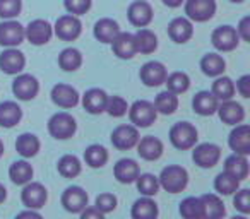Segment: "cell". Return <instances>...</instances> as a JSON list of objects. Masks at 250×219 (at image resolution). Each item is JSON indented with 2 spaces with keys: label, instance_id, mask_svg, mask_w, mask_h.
<instances>
[{
  "label": "cell",
  "instance_id": "cell-36",
  "mask_svg": "<svg viewBox=\"0 0 250 219\" xmlns=\"http://www.w3.org/2000/svg\"><path fill=\"white\" fill-rule=\"evenodd\" d=\"M136 38V46L137 52L141 53H153L158 48V40L156 35L149 29H139V31L134 35Z\"/></svg>",
  "mask_w": 250,
  "mask_h": 219
},
{
  "label": "cell",
  "instance_id": "cell-44",
  "mask_svg": "<svg viewBox=\"0 0 250 219\" xmlns=\"http://www.w3.org/2000/svg\"><path fill=\"white\" fill-rule=\"evenodd\" d=\"M180 214L185 219H201L202 218V205L199 197H187L180 204Z\"/></svg>",
  "mask_w": 250,
  "mask_h": 219
},
{
  "label": "cell",
  "instance_id": "cell-17",
  "mask_svg": "<svg viewBox=\"0 0 250 219\" xmlns=\"http://www.w3.org/2000/svg\"><path fill=\"white\" fill-rule=\"evenodd\" d=\"M22 204L29 209H40L46 202V188L42 183H29L22 190Z\"/></svg>",
  "mask_w": 250,
  "mask_h": 219
},
{
  "label": "cell",
  "instance_id": "cell-29",
  "mask_svg": "<svg viewBox=\"0 0 250 219\" xmlns=\"http://www.w3.org/2000/svg\"><path fill=\"white\" fill-rule=\"evenodd\" d=\"M106 100H108V96L103 89H89V91H86V94H84L83 104L89 113L98 115V113L104 112Z\"/></svg>",
  "mask_w": 250,
  "mask_h": 219
},
{
  "label": "cell",
  "instance_id": "cell-6",
  "mask_svg": "<svg viewBox=\"0 0 250 219\" xmlns=\"http://www.w3.org/2000/svg\"><path fill=\"white\" fill-rule=\"evenodd\" d=\"M238 33L231 26H221V28L214 29L211 36L212 45L219 52H231V50H235L236 45H238Z\"/></svg>",
  "mask_w": 250,
  "mask_h": 219
},
{
  "label": "cell",
  "instance_id": "cell-49",
  "mask_svg": "<svg viewBox=\"0 0 250 219\" xmlns=\"http://www.w3.org/2000/svg\"><path fill=\"white\" fill-rule=\"evenodd\" d=\"M233 204L243 214H249L250 212V192L247 188H242V190L236 192L235 199H233Z\"/></svg>",
  "mask_w": 250,
  "mask_h": 219
},
{
  "label": "cell",
  "instance_id": "cell-1",
  "mask_svg": "<svg viewBox=\"0 0 250 219\" xmlns=\"http://www.w3.org/2000/svg\"><path fill=\"white\" fill-rule=\"evenodd\" d=\"M160 185L170 194H178L182 192L188 183V173L185 168L177 166V164H171V166H167L163 171H161L160 178H158Z\"/></svg>",
  "mask_w": 250,
  "mask_h": 219
},
{
  "label": "cell",
  "instance_id": "cell-53",
  "mask_svg": "<svg viewBox=\"0 0 250 219\" xmlns=\"http://www.w3.org/2000/svg\"><path fill=\"white\" fill-rule=\"evenodd\" d=\"M163 2H165V5H168V7H180L184 0H163Z\"/></svg>",
  "mask_w": 250,
  "mask_h": 219
},
{
  "label": "cell",
  "instance_id": "cell-47",
  "mask_svg": "<svg viewBox=\"0 0 250 219\" xmlns=\"http://www.w3.org/2000/svg\"><path fill=\"white\" fill-rule=\"evenodd\" d=\"M94 207H96L98 211L103 212V214H108V212H111L115 207H117V197H115L113 194L104 192V194H101L96 197V205H94Z\"/></svg>",
  "mask_w": 250,
  "mask_h": 219
},
{
  "label": "cell",
  "instance_id": "cell-20",
  "mask_svg": "<svg viewBox=\"0 0 250 219\" xmlns=\"http://www.w3.org/2000/svg\"><path fill=\"white\" fill-rule=\"evenodd\" d=\"M26 65V59L19 50L9 48L0 55V69L5 74H19Z\"/></svg>",
  "mask_w": 250,
  "mask_h": 219
},
{
  "label": "cell",
  "instance_id": "cell-56",
  "mask_svg": "<svg viewBox=\"0 0 250 219\" xmlns=\"http://www.w3.org/2000/svg\"><path fill=\"white\" fill-rule=\"evenodd\" d=\"M2 154H4V144H2V140H0V158H2Z\"/></svg>",
  "mask_w": 250,
  "mask_h": 219
},
{
  "label": "cell",
  "instance_id": "cell-35",
  "mask_svg": "<svg viewBox=\"0 0 250 219\" xmlns=\"http://www.w3.org/2000/svg\"><path fill=\"white\" fill-rule=\"evenodd\" d=\"M154 108L156 112L163 113V115H171L175 113V110L178 108V98L175 93L171 91H165V93H160L154 100Z\"/></svg>",
  "mask_w": 250,
  "mask_h": 219
},
{
  "label": "cell",
  "instance_id": "cell-43",
  "mask_svg": "<svg viewBox=\"0 0 250 219\" xmlns=\"http://www.w3.org/2000/svg\"><path fill=\"white\" fill-rule=\"evenodd\" d=\"M137 181V188H139V192L143 195H146V197H153V195L158 194V190H160V181H158V178L154 177V175H139V177L136 178Z\"/></svg>",
  "mask_w": 250,
  "mask_h": 219
},
{
  "label": "cell",
  "instance_id": "cell-18",
  "mask_svg": "<svg viewBox=\"0 0 250 219\" xmlns=\"http://www.w3.org/2000/svg\"><path fill=\"white\" fill-rule=\"evenodd\" d=\"M52 100L60 108H74L79 103V94L69 84H57L52 89Z\"/></svg>",
  "mask_w": 250,
  "mask_h": 219
},
{
  "label": "cell",
  "instance_id": "cell-46",
  "mask_svg": "<svg viewBox=\"0 0 250 219\" xmlns=\"http://www.w3.org/2000/svg\"><path fill=\"white\" fill-rule=\"evenodd\" d=\"M21 0H0V18L12 19L21 12Z\"/></svg>",
  "mask_w": 250,
  "mask_h": 219
},
{
  "label": "cell",
  "instance_id": "cell-3",
  "mask_svg": "<svg viewBox=\"0 0 250 219\" xmlns=\"http://www.w3.org/2000/svg\"><path fill=\"white\" fill-rule=\"evenodd\" d=\"M130 122L136 127H149L156 120V108L146 100H139L129 108Z\"/></svg>",
  "mask_w": 250,
  "mask_h": 219
},
{
  "label": "cell",
  "instance_id": "cell-19",
  "mask_svg": "<svg viewBox=\"0 0 250 219\" xmlns=\"http://www.w3.org/2000/svg\"><path fill=\"white\" fill-rule=\"evenodd\" d=\"M129 21L137 28H146L151 21H153V9L147 4L146 0H139L134 2L129 7Z\"/></svg>",
  "mask_w": 250,
  "mask_h": 219
},
{
  "label": "cell",
  "instance_id": "cell-51",
  "mask_svg": "<svg viewBox=\"0 0 250 219\" xmlns=\"http://www.w3.org/2000/svg\"><path fill=\"white\" fill-rule=\"evenodd\" d=\"M236 89H238V93L242 94L243 98H249L250 96V76H243L242 79L236 82Z\"/></svg>",
  "mask_w": 250,
  "mask_h": 219
},
{
  "label": "cell",
  "instance_id": "cell-50",
  "mask_svg": "<svg viewBox=\"0 0 250 219\" xmlns=\"http://www.w3.org/2000/svg\"><path fill=\"white\" fill-rule=\"evenodd\" d=\"M236 33H238V36H242L243 41H250V18H249V16L240 21Z\"/></svg>",
  "mask_w": 250,
  "mask_h": 219
},
{
  "label": "cell",
  "instance_id": "cell-12",
  "mask_svg": "<svg viewBox=\"0 0 250 219\" xmlns=\"http://www.w3.org/2000/svg\"><path fill=\"white\" fill-rule=\"evenodd\" d=\"M192 158H194L195 164H199L201 168H212L218 164L219 158H221V149L216 144H201L195 147Z\"/></svg>",
  "mask_w": 250,
  "mask_h": 219
},
{
  "label": "cell",
  "instance_id": "cell-34",
  "mask_svg": "<svg viewBox=\"0 0 250 219\" xmlns=\"http://www.w3.org/2000/svg\"><path fill=\"white\" fill-rule=\"evenodd\" d=\"M9 177L16 185H26L33 178V168L28 161H16L9 168Z\"/></svg>",
  "mask_w": 250,
  "mask_h": 219
},
{
  "label": "cell",
  "instance_id": "cell-33",
  "mask_svg": "<svg viewBox=\"0 0 250 219\" xmlns=\"http://www.w3.org/2000/svg\"><path fill=\"white\" fill-rule=\"evenodd\" d=\"M225 60H223L221 55H216V53H209L204 59L201 60V69L206 76L209 77H218L225 72Z\"/></svg>",
  "mask_w": 250,
  "mask_h": 219
},
{
  "label": "cell",
  "instance_id": "cell-37",
  "mask_svg": "<svg viewBox=\"0 0 250 219\" xmlns=\"http://www.w3.org/2000/svg\"><path fill=\"white\" fill-rule=\"evenodd\" d=\"M81 63H83V55L76 48H65L59 57V65L67 72L77 70L81 67Z\"/></svg>",
  "mask_w": 250,
  "mask_h": 219
},
{
  "label": "cell",
  "instance_id": "cell-45",
  "mask_svg": "<svg viewBox=\"0 0 250 219\" xmlns=\"http://www.w3.org/2000/svg\"><path fill=\"white\" fill-rule=\"evenodd\" d=\"M104 110H106L111 117H124L125 113H127V110H129V106H127V101H125L124 98L111 96L106 100V106H104Z\"/></svg>",
  "mask_w": 250,
  "mask_h": 219
},
{
  "label": "cell",
  "instance_id": "cell-52",
  "mask_svg": "<svg viewBox=\"0 0 250 219\" xmlns=\"http://www.w3.org/2000/svg\"><path fill=\"white\" fill-rule=\"evenodd\" d=\"M81 216H83V219H89V218H96V219H101L103 218V212L98 211L96 207H91V209H86V211H81Z\"/></svg>",
  "mask_w": 250,
  "mask_h": 219
},
{
  "label": "cell",
  "instance_id": "cell-22",
  "mask_svg": "<svg viewBox=\"0 0 250 219\" xmlns=\"http://www.w3.org/2000/svg\"><path fill=\"white\" fill-rule=\"evenodd\" d=\"M168 35L173 40L175 43H185L192 38L194 35V28H192V22L185 18H177L170 22L168 26Z\"/></svg>",
  "mask_w": 250,
  "mask_h": 219
},
{
  "label": "cell",
  "instance_id": "cell-55",
  "mask_svg": "<svg viewBox=\"0 0 250 219\" xmlns=\"http://www.w3.org/2000/svg\"><path fill=\"white\" fill-rule=\"evenodd\" d=\"M5 197H7V190H5L4 185H0V204L5 200Z\"/></svg>",
  "mask_w": 250,
  "mask_h": 219
},
{
  "label": "cell",
  "instance_id": "cell-5",
  "mask_svg": "<svg viewBox=\"0 0 250 219\" xmlns=\"http://www.w3.org/2000/svg\"><path fill=\"white\" fill-rule=\"evenodd\" d=\"M214 0H187L185 2V14L195 22H206L214 16Z\"/></svg>",
  "mask_w": 250,
  "mask_h": 219
},
{
  "label": "cell",
  "instance_id": "cell-27",
  "mask_svg": "<svg viewBox=\"0 0 250 219\" xmlns=\"http://www.w3.org/2000/svg\"><path fill=\"white\" fill-rule=\"evenodd\" d=\"M225 171L231 177H235L238 181L245 180L249 177V161L243 154H233L228 156L225 161Z\"/></svg>",
  "mask_w": 250,
  "mask_h": 219
},
{
  "label": "cell",
  "instance_id": "cell-57",
  "mask_svg": "<svg viewBox=\"0 0 250 219\" xmlns=\"http://www.w3.org/2000/svg\"><path fill=\"white\" fill-rule=\"evenodd\" d=\"M229 2H235V4H240V2H243V0H229Z\"/></svg>",
  "mask_w": 250,
  "mask_h": 219
},
{
  "label": "cell",
  "instance_id": "cell-32",
  "mask_svg": "<svg viewBox=\"0 0 250 219\" xmlns=\"http://www.w3.org/2000/svg\"><path fill=\"white\" fill-rule=\"evenodd\" d=\"M16 149L22 158H33L40 151V140L33 134H22L16 140Z\"/></svg>",
  "mask_w": 250,
  "mask_h": 219
},
{
  "label": "cell",
  "instance_id": "cell-7",
  "mask_svg": "<svg viewBox=\"0 0 250 219\" xmlns=\"http://www.w3.org/2000/svg\"><path fill=\"white\" fill-rule=\"evenodd\" d=\"M81 31H83V24L74 14L62 16L55 22V35L63 41H72V40L79 38Z\"/></svg>",
  "mask_w": 250,
  "mask_h": 219
},
{
  "label": "cell",
  "instance_id": "cell-48",
  "mask_svg": "<svg viewBox=\"0 0 250 219\" xmlns=\"http://www.w3.org/2000/svg\"><path fill=\"white\" fill-rule=\"evenodd\" d=\"M63 4H65V9L70 12V14H86L91 7V0H63Z\"/></svg>",
  "mask_w": 250,
  "mask_h": 219
},
{
  "label": "cell",
  "instance_id": "cell-10",
  "mask_svg": "<svg viewBox=\"0 0 250 219\" xmlns=\"http://www.w3.org/2000/svg\"><path fill=\"white\" fill-rule=\"evenodd\" d=\"M137 140H139V132H137V129L132 125H120L111 134V142L120 151L132 149L137 144Z\"/></svg>",
  "mask_w": 250,
  "mask_h": 219
},
{
  "label": "cell",
  "instance_id": "cell-4",
  "mask_svg": "<svg viewBox=\"0 0 250 219\" xmlns=\"http://www.w3.org/2000/svg\"><path fill=\"white\" fill-rule=\"evenodd\" d=\"M76 120L72 119V115L62 112L55 113L48 122V130L55 139H69L76 134Z\"/></svg>",
  "mask_w": 250,
  "mask_h": 219
},
{
  "label": "cell",
  "instance_id": "cell-26",
  "mask_svg": "<svg viewBox=\"0 0 250 219\" xmlns=\"http://www.w3.org/2000/svg\"><path fill=\"white\" fill-rule=\"evenodd\" d=\"M113 173L120 183H134L139 177V164L134 159H120L115 164Z\"/></svg>",
  "mask_w": 250,
  "mask_h": 219
},
{
  "label": "cell",
  "instance_id": "cell-30",
  "mask_svg": "<svg viewBox=\"0 0 250 219\" xmlns=\"http://www.w3.org/2000/svg\"><path fill=\"white\" fill-rule=\"evenodd\" d=\"M118 33H120V28H118V24L113 19H100L96 22V26H94V36L101 43H111L118 36Z\"/></svg>",
  "mask_w": 250,
  "mask_h": 219
},
{
  "label": "cell",
  "instance_id": "cell-31",
  "mask_svg": "<svg viewBox=\"0 0 250 219\" xmlns=\"http://www.w3.org/2000/svg\"><path fill=\"white\" fill-rule=\"evenodd\" d=\"M158 216V205L149 197L139 199L132 205V218L134 219H154Z\"/></svg>",
  "mask_w": 250,
  "mask_h": 219
},
{
  "label": "cell",
  "instance_id": "cell-38",
  "mask_svg": "<svg viewBox=\"0 0 250 219\" xmlns=\"http://www.w3.org/2000/svg\"><path fill=\"white\" fill-rule=\"evenodd\" d=\"M84 159L89 164L91 168H101L106 164L108 161V153L103 146H98V144H93L86 149L84 153Z\"/></svg>",
  "mask_w": 250,
  "mask_h": 219
},
{
  "label": "cell",
  "instance_id": "cell-23",
  "mask_svg": "<svg viewBox=\"0 0 250 219\" xmlns=\"http://www.w3.org/2000/svg\"><path fill=\"white\" fill-rule=\"evenodd\" d=\"M137 153L143 159L154 161L163 154V142L156 137H144V139L137 140Z\"/></svg>",
  "mask_w": 250,
  "mask_h": 219
},
{
  "label": "cell",
  "instance_id": "cell-39",
  "mask_svg": "<svg viewBox=\"0 0 250 219\" xmlns=\"http://www.w3.org/2000/svg\"><path fill=\"white\" fill-rule=\"evenodd\" d=\"M238 187H240V181L236 180L235 177L228 175L226 171L219 173L218 177H216V180H214L216 192H219L221 195H231V194H235V192L238 190Z\"/></svg>",
  "mask_w": 250,
  "mask_h": 219
},
{
  "label": "cell",
  "instance_id": "cell-14",
  "mask_svg": "<svg viewBox=\"0 0 250 219\" xmlns=\"http://www.w3.org/2000/svg\"><path fill=\"white\" fill-rule=\"evenodd\" d=\"M141 80H143L146 86L156 87L160 84H165L167 79V67L161 62H147L141 69Z\"/></svg>",
  "mask_w": 250,
  "mask_h": 219
},
{
  "label": "cell",
  "instance_id": "cell-25",
  "mask_svg": "<svg viewBox=\"0 0 250 219\" xmlns=\"http://www.w3.org/2000/svg\"><path fill=\"white\" fill-rule=\"evenodd\" d=\"M192 106H194L195 113L202 117H209L218 110V98L209 91H201V93L195 94Z\"/></svg>",
  "mask_w": 250,
  "mask_h": 219
},
{
  "label": "cell",
  "instance_id": "cell-41",
  "mask_svg": "<svg viewBox=\"0 0 250 219\" xmlns=\"http://www.w3.org/2000/svg\"><path fill=\"white\" fill-rule=\"evenodd\" d=\"M59 173L65 178H76L81 173V161L72 154L62 156L59 161Z\"/></svg>",
  "mask_w": 250,
  "mask_h": 219
},
{
  "label": "cell",
  "instance_id": "cell-16",
  "mask_svg": "<svg viewBox=\"0 0 250 219\" xmlns=\"http://www.w3.org/2000/svg\"><path fill=\"white\" fill-rule=\"evenodd\" d=\"M113 45V53L118 57V59L129 60L132 59L137 53V46H136V38L130 33H118L117 38L111 41Z\"/></svg>",
  "mask_w": 250,
  "mask_h": 219
},
{
  "label": "cell",
  "instance_id": "cell-40",
  "mask_svg": "<svg viewBox=\"0 0 250 219\" xmlns=\"http://www.w3.org/2000/svg\"><path fill=\"white\" fill-rule=\"evenodd\" d=\"M212 94H214L218 100L226 101V100H231L233 94H235V84L229 77H219L212 82Z\"/></svg>",
  "mask_w": 250,
  "mask_h": 219
},
{
  "label": "cell",
  "instance_id": "cell-28",
  "mask_svg": "<svg viewBox=\"0 0 250 219\" xmlns=\"http://www.w3.org/2000/svg\"><path fill=\"white\" fill-rule=\"evenodd\" d=\"M201 199V205H202V218L208 219H218L225 216V204L223 200L214 194H206Z\"/></svg>",
  "mask_w": 250,
  "mask_h": 219
},
{
  "label": "cell",
  "instance_id": "cell-13",
  "mask_svg": "<svg viewBox=\"0 0 250 219\" xmlns=\"http://www.w3.org/2000/svg\"><path fill=\"white\" fill-rule=\"evenodd\" d=\"M62 205L69 212H81L87 205V194L81 187H69L62 194Z\"/></svg>",
  "mask_w": 250,
  "mask_h": 219
},
{
  "label": "cell",
  "instance_id": "cell-21",
  "mask_svg": "<svg viewBox=\"0 0 250 219\" xmlns=\"http://www.w3.org/2000/svg\"><path fill=\"white\" fill-rule=\"evenodd\" d=\"M216 112H219V119L225 123H228V125L242 123L243 119H245V112H243L242 104H238L236 101H231V100L223 101V104L218 106Z\"/></svg>",
  "mask_w": 250,
  "mask_h": 219
},
{
  "label": "cell",
  "instance_id": "cell-24",
  "mask_svg": "<svg viewBox=\"0 0 250 219\" xmlns=\"http://www.w3.org/2000/svg\"><path fill=\"white\" fill-rule=\"evenodd\" d=\"M22 119V110L14 101H4L0 103V127L11 129L18 125L19 120Z\"/></svg>",
  "mask_w": 250,
  "mask_h": 219
},
{
  "label": "cell",
  "instance_id": "cell-15",
  "mask_svg": "<svg viewBox=\"0 0 250 219\" xmlns=\"http://www.w3.org/2000/svg\"><path fill=\"white\" fill-rule=\"evenodd\" d=\"M229 147L235 151L236 154H243L249 156L250 154V127L242 123L236 125V129L229 134Z\"/></svg>",
  "mask_w": 250,
  "mask_h": 219
},
{
  "label": "cell",
  "instance_id": "cell-11",
  "mask_svg": "<svg viewBox=\"0 0 250 219\" xmlns=\"http://www.w3.org/2000/svg\"><path fill=\"white\" fill-rule=\"evenodd\" d=\"M12 91L14 94L22 101H29L33 98H36L40 91V84L36 80V77L29 76V74H22V76H18V79L12 84Z\"/></svg>",
  "mask_w": 250,
  "mask_h": 219
},
{
  "label": "cell",
  "instance_id": "cell-2",
  "mask_svg": "<svg viewBox=\"0 0 250 219\" xmlns=\"http://www.w3.org/2000/svg\"><path fill=\"white\" fill-rule=\"evenodd\" d=\"M170 140L177 149H190L197 142V130L192 123L188 122H178L171 127L170 130Z\"/></svg>",
  "mask_w": 250,
  "mask_h": 219
},
{
  "label": "cell",
  "instance_id": "cell-54",
  "mask_svg": "<svg viewBox=\"0 0 250 219\" xmlns=\"http://www.w3.org/2000/svg\"><path fill=\"white\" fill-rule=\"evenodd\" d=\"M19 218H40L38 212H33V211H26V212H21Z\"/></svg>",
  "mask_w": 250,
  "mask_h": 219
},
{
  "label": "cell",
  "instance_id": "cell-9",
  "mask_svg": "<svg viewBox=\"0 0 250 219\" xmlns=\"http://www.w3.org/2000/svg\"><path fill=\"white\" fill-rule=\"evenodd\" d=\"M24 41V28L18 21H7L0 24V45L14 48Z\"/></svg>",
  "mask_w": 250,
  "mask_h": 219
},
{
  "label": "cell",
  "instance_id": "cell-8",
  "mask_svg": "<svg viewBox=\"0 0 250 219\" xmlns=\"http://www.w3.org/2000/svg\"><path fill=\"white\" fill-rule=\"evenodd\" d=\"M53 29L48 21L43 19H36V21L29 22V26L24 29V38H28L33 45H45L52 40Z\"/></svg>",
  "mask_w": 250,
  "mask_h": 219
},
{
  "label": "cell",
  "instance_id": "cell-42",
  "mask_svg": "<svg viewBox=\"0 0 250 219\" xmlns=\"http://www.w3.org/2000/svg\"><path fill=\"white\" fill-rule=\"evenodd\" d=\"M165 84H167L168 91H171V93H175V94H180L188 89L190 79H188V76L185 72H173L170 77L167 76Z\"/></svg>",
  "mask_w": 250,
  "mask_h": 219
}]
</instances>
